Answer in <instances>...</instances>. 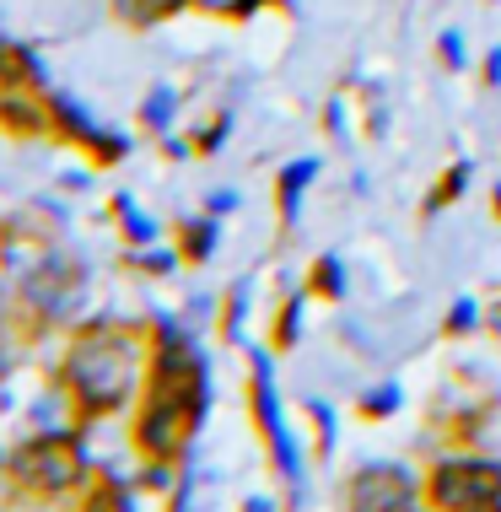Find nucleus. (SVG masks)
I'll return each mask as SVG.
<instances>
[{
  "instance_id": "nucleus-1",
  "label": "nucleus",
  "mask_w": 501,
  "mask_h": 512,
  "mask_svg": "<svg viewBox=\"0 0 501 512\" xmlns=\"http://www.w3.org/2000/svg\"><path fill=\"white\" fill-rule=\"evenodd\" d=\"M146 356H151V335L141 318H108L92 313L71 329L54 367V389H65L76 421L92 426L103 415L135 410V399L146 389Z\"/></svg>"
},
{
  "instance_id": "nucleus-2",
  "label": "nucleus",
  "mask_w": 501,
  "mask_h": 512,
  "mask_svg": "<svg viewBox=\"0 0 501 512\" xmlns=\"http://www.w3.org/2000/svg\"><path fill=\"white\" fill-rule=\"evenodd\" d=\"M11 491L33 496V502H60L76 496L92 480V448H87V426L65 421V426H38L33 437H22L17 448H6Z\"/></svg>"
},
{
  "instance_id": "nucleus-3",
  "label": "nucleus",
  "mask_w": 501,
  "mask_h": 512,
  "mask_svg": "<svg viewBox=\"0 0 501 512\" xmlns=\"http://www.w3.org/2000/svg\"><path fill=\"white\" fill-rule=\"evenodd\" d=\"M87 302V265L49 248L33 270L11 275V324L27 329V340L71 324V313Z\"/></svg>"
},
{
  "instance_id": "nucleus-4",
  "label": "nucleus",
  "mask_w": 501,
  "mask_h": 512,
  "mask_svg": "<svg viewBox=\"0 0 501 512\" xmlns=\"http://www.w3.org/2000/svg\"><path fill=\"white\" fill-rule=\"evenodd\" d=\"M248 410H254L264 448H270L275 475L291 486V502H302V475H308V464H302V448H297V437H291V426L281 415V383H275V351L270 345H254V351H248Z\"/></svg>"
},
{
  "instance_id": "nucleus-5",
  "label": "nucleus",
  "mask_w": 501,
  "mask_h": 512,
  "mask_svg": "<svg viewBox=\"0 0 501 512\" xmlns=\"http://www.w3.org/2000/svg\"><path fill=\"white\" fill-rule=\"evenodd\" d=\"M501 496V464L485 453H442L426 469V507L431 512H475Z\"/></svg>"
},
{
  "instance_id": "nucleus-6",
  "label": "nucleus",
  "mask_w": 501,
  "mask_h": 512,
  "mask_svg": "<svg viewBox=\"0 0 501 512\" xmlns=\"http://www.w3.org/2000/svg\"><path fill=\"white\" fill-rule=\"evenodd\" d=\"M426 475H415L399 459H367L345 480V512H421Z\"/></svg>"
},
{
  "instance_id": "nucleus-7",
  "label": "nucleus",
  "mask_w": 501,
  "mask_h": 512,
  "mask_svg": "<svg viewBox=\"0 0 501 512\" xmlns=\"http://www.w3.org/2000/svg\"><path fill=\"white\" fill-rule=\"evenodd\" d=\"M0 135H17V141H44V135H54L44 92H0Z\"/></svg>"
},
{
  "instance_id": "nucleus-8",
  "label": "nucleus",
  "mask_w": 501,
  "mask_h": 512,
  "mask_svg": "<svg viewBox=\"0 0 501 512\" xmlns=\"http://www.w3.org/2000/svg\"><path fill=\"white\" fill-rule=\"evenodd\" d=\"M0 92H49V71L22 38L0 33Z\"/></svg>"
},
{
  "instance_id": "nucleus-9",
  "label": "nucleus",
  "mask_w": 501,
  "mask_h": 512,
  "mask_svg": "<svg viewBox=\"0 0 501 512\" xmlns=\"http://www.w3.org/2000/svg\"><path fill=\"white\" fill-rule=\"evenodd\" d=\"M324 173V162L318 157H291L281 173H275V216H281V227L291 232L302 216V195L313 189V178Z\"/></svg>"
},
{
  "instance_id": "nucleus-10",
  "label": "nucleus",
  "mask_w": 501,
  "mask_h": 512,
  "mask_svg": "<svg viewBox=\"0 0 501 512\" xmlns=\"http://www.w3.org/2000/svg\"><path fill=\"white\" fill-rule=\"evenodd\" d=\"M76 512H141V486L119 475H97L76 491Z\"/></svg>"
},
{
  "instance_id": "nucleus-11",
  "label": "nucleus",
  "mask_w": 501,
  "mask_h": 512,
  "mask_svg": "<svg viewBox=\"0 0 501 512\" xmlns=\"http://www.w3.org/2000/svg\"><path fill=\"white\" fill-rule=\"evenodd\" d=\"M173 243H178V254H184V265H211L216 248H221V216H211V211L184 216L173 232Z\"/></svg>"
},
{
  "instance_id": "nucleus-12",
  "label": "nucleus",
  "mask_w": 501,
  "mask_h": 512,
  "mask_svg": "<svg viewBox=\"0 0 501 512\" xmlns=\"http://www.w3.org/2000/svg\"><path fill=\"white\" fill-rule=\"evenodd\" d=\"M49 98V119H54V135H60L65 146H87L92 141V130H97V119H92V108L81 103V98H71V92H44Z\"/></svg>"
},
{
  "instance_id": "nucleus-13",
  "label": "nucleus",
  "mask_w": 501,
  "mask_h": 512,
  "mask_svg": "<svg viewBox=\"0 0 501 512\" xmlns=\"http://www.w3.org/2000/svg\"><path fill=\"white\" fill-rule=\"evenodd\" d=\"M108 216L119 221V238H124V248H151V243H162V227L151 221L141 205H135V195L130 189H119L114 200H108Z\"/></svg>"
},
{
  "instance_id": "nucleus-14",
  "label": "nucleus",
  "mask_w": 501,
  "mask_h": 512,
  "mask_svg": "<svg viewBox=\"0 0 501 512\" xmlns=\"http://www.w3.org/2000/svg\"><path fill=\"white\" fill-rule=\"evenodd\" d=\"M302 318H308V286H302V292H286L281 308L270 313V351L275 356L302 345Z\"/></svg>"
},
{
  "instance_id": "nucleus-15",
  "label": "nucleus",
  "mask_w": 501,
  "mask_h": 512,
  "mask_svg": "<svg viewBox=\"0 0 501 512\" xmlns=\"http://www.w3.org/2000/svg\"><path fill=\"white\" fill-rule=\"evenodd\" d=\"M469 178H475V162L469 157H458V162H448V168L437 173V184H431V195H426V205H421V216L426 221H437L448 205H458L464 200V189H469Z\"/></svg>"
},
{
  "instance_id": "nucleus-16",
  "label": "nucleus",
  "mask_w": 501,
  "mask_h": 512,
  "mask_svg": "<svg viewBox=\"0 0 501 512\" xmlns=\"http://www.w3.org/2000/svg\"><path fill=\"white\" fill-rule=\"evenodd\" d=\"M178 108H184V98H178V87H167V81H157V87L141 98V108H135V119H141L146 135H173L178 124Z\"/></svg>"
},
{
  "instance_id": "nucleus-17",
  "label": "nucleus",
  "mask_w": 501,
  "mask_h": 512,
  "mask_svg": "<svg viewBox=\"0 0 501 512\" xmlns=\"http://www.w3.org/2000/svg\"><path fill=\"white\" fill-rule=\"evenodd\" d=\"M308 297H318V302H345L351 297V275H345V259L340 254H318L313 265H308Z\"/></svg>"
},
{
  "instance_id": "nucleus-18",
  "label": "nucleus",
  "mask_w": 501,
  "mask_h": 512,
  "mask_svg": "<svg viewBox=\"0 0 501 512\" xmlns=\"http://www.w3.org/2000/svg\"><path fill=\"white\" fill-rule=\"evenodd\" d=\"M194 0H114V17L124 27H157L167 17H178V11H189Z\"/></svg>"
},
{
  "instance_id": "nucleus-19",
  "label": "nucleus",
  "mask_w": 501,
  "mask_h": 512,
  "mask_svg": "<svg viewBox=\"0 0 501 512\" xmlns=\"http://www.w3.org/2000/svg\"><path fill=\"white\" fill-rule=\"evenodd\" d=\"M124 265H135L151 281H167V275H178L184 254H178V243H151V248H124Z\"/></svg>"
},
{
  "instance_id": "nucleus-20",
  "label": "nucleus",
  "mask_w": 501,
  "mask_h": 512,
  "mask_svg": "<svg viewBox=\"0 0 501 512\" xmlns=\"http://www.w3.org/2000/svg\"><path fill=\"white\" fill-rule=\"evenodd\" d=\"M302 415H308V426H313V459L324 464L329 453H334V432H340V421H334V405L329 399H302Z\"/></svg>"
},
{
  "instance_id": "nucleus-21",
  "label": "nucleus",
  "mask_w": 501,
  "mask_h": 512,
  "mask_svg": "<svg viewBox=\"0 0 501 512\" xmlns=\"http://www.w3.org/2000/svg\"><path fill=\"white\" fill-rule=\"evenodd\" d=\"M81 151L92 157V168H119V162L135 151V141H130L124 130H108V124H97V130H92V141L81 146Z\"/></svg>"
},
{
  "instance_id": "nucleus-22",
  "label": "nucleus",
  "mask_w": 501,
  "mask_h": 512,
  "mask_svg": "<svg viewBox=\"0 0 501 512\" xmlns=\"http://www.w3.org/2000/svg\"><path fill=\"white\" fill-rule=\"evenodd\" d=\"M399 410H405V383H378V389H367L356 399L361 421H394Z\"/></svg>"
},
{
  "instance_id": "nucleus-23",
  "label": "nucleus",
  "mask_w": 501,
  "mask_h": 512,
  "mask_svg": "<svg viewBox=\"0 0 501 512\" xmlns=\"http://www.w3.org/2000/svg\"><path fill=\"white\" fill-rule=\"evenodd\" d=\"M248 292H254V286H248V281H238V286H232L227 297H221V318H216V335L227 340V345H238V340H243V318H248Z\"/></svg>"
},
{
  "instance_id": "nucleus-24",
  "label": "nucleus",
  "mask_w": 501,
  "mask_h": 512,
  "mask_svg": "<svg viewBox=\"0 0 501 512\" xmlns=\"http://www.w3.org/2000/svg\"><path fill=\"white\" fill-rule=\"evenodd\" d=\"M480 329H485V308L475 297H458L448 308V318H442V340H469V335H480Z\"/></svg>"
},
{
  "instance_id": "nucleus-25",
  "label": "nucleus",
  "mask_w": 501,
  "mask_h": 512,
  "mask_svg": "<svg viewBox=\"0 0 501 512\" xmlns=\"http://www.w3.org/2000/svg\"><path fill=\"white\" fill-rule=\"evenodd\" d=\"M178 469L173 459H141V469H135V486H141L146 496H173L178 491Z\"/></svg>"
},
{
  "instance_id": "nucleus-26",
  "label": "nucleus",
  "mask_w": 501,
  "mask_h": 512,
  "mask_svg": "<svg viewBox=\"0 0 501 512\" xmlns=\"http://www.w3.org/2000/svg\"><path fill=\"white\" fill-rule=\"evenodd\" d=\"M270 0H194V11L205 17H221V22H248L254 11H264Z\"/></svg>"
},
{
  "instance_id": "nucleus-27",
  "label": "nucleus",
  "mask_w": 501,
  "mask_h": 512,
  "mask_svg": "<svg viewBox=\"0 0 501 512\" xmlns=\"http://www.w3.org/2000/svg\"><path fill=\"white\" fill-rule=\"evenodd\" d=\"M227 135H232V114L221 108V114H216L211 124H205L200 135H189V141H194V157H216V151L227 146Z\"/></svg>"
},
{
  "instance_id": "nucleus-28",
  "label": "nucleus",
  "mask_w": 501,
  "mask_h": 512,
  "mask_svg": "<svg viewBox=\"0 0 501 512\" xmlns=\"http://www.w3.org/2000/svg\"><path fill=\"white\" fill-rule=\"evenodd\" d=\"M437 60L448 65V71H464V65H469V54H464V33H458V27H448V33L437 38Z\"/></svg>"
},
{
  "instance_id": "nucleus-29",
  "label": "nucleus",
  "mask_w": 501,
  "mask_h": 512,
  "mask_svg": "<svg viewBox=\"0 0 501 512\" xmlns=\"http://www.w3.org/2000/svg\"><path fill=\"white\" fill-rule=\"evenodd\" d=\"M238 189H216V195H205V211H211V216H232V211H238Z\"/></svg>"
},
{
  "instance_id": "nucleus-30",
  "label": "nucleus",
  "mask_w": 501,
  "mask_h": 512,
  "mask_svg": "<svg viewBox=\"0 0 501 512\" xmlns=\"http://www.w3.org/2000/svg\"><path fill=\"white\" fill-rule=\"evenodd\" d=\"M324 124H329V135H334V141H345V98H329V108H324Z\"/></svg>"
},
{
  "instance_id": "nucleus-31",
  "label": "nucleus",
  "mask_w": 501,
  "mask_h": 512,
  "mask_svg": "<svg viewBox=\"0 0 501 512\" xmlns=\"http://www.w3.org/2000/svg\"><path fill=\"white\" fill-rule=\"evenodd\" d=\"M480 81H485V87H501V44H496L491 54H485V65H480Z\"/></svg>"
},
{
  "instance_id": "nucleus-32",
  "label": "nucleus",
  "mask_w": 501,
  "mask_h": 512,
  "mask_svg": "<svg viewBox=\"0 0 501 512\" xmlns=\"http://www.w3.org/2000/svg\"><path fill=\"white\" fill-rule=\"evenodd\" d=\"M485 335H491V340L501 345V297L491 302V308H485Z\"/></svg>"
},
{
  "instance_id": "nucleus-33",
  "label": "nucleus",
  "mask_w": 501,
  "mask_h": 512,
  "mask_svg": "<svg viewBox=\"0 0 501 512\" xmlns=\"http://www.w3.org/2000/svg\"><path fill=\"white\" fill-rule=\"evenodd\" d=\"M11 367H17V356H11V345L0 340V389H6V378H11Z\"/></svg>"
},
{
  "instance_id": "nucleus-34",
  "label": "nucleus",
  "mask_w": 501,
  "mask_h": 512,
  "mask_svg": "<svg viewBox=\"0 0 501 512\" xmlns=\"http://www.w3.org/2000/svg\"><path fill=\"white\" fill-rule=\"evenodd\" d=\"M243 512H275V502H270V496H248Z\"/></svg>"
},
{
  "instance_id": "nucleus-35",
  "label": "nucleus",
  "mask_w": 501,
  "mask_h": 512,
  "mask_svg": "<svg viewBox=\"0 0 501 512\" xmlns=\"http://www.w3.org/2000/svg\"><path fill=\"white\" fill-rule=\"evenodd\" d=\"M0 324H11V297L0 292Z\"/></svg>"
},
{
  "instance_id": "nucleus-36",
  "label": "nucleus",
  "mask_w": 501,
  "mask_h": 512,
  "mask_svg": "<svg viewBox=\"0 0 501 512\" xmlns=\"http://www.w3.org/2000/svg\"><path fill=\"white\" fill-rule=\"evenodd\" d=\"M491 211H496V221H501V184H491Z\"/></svg>"
},
{
  "instance_id": "nucleus-37",
  "label": "nucleus",
  "mask_w": 501,
  "mask_h": 512,
  "mask_svg": "<svg viewBox=\"0 0 501 512\" xmlns=\"http://www.w3.org/2000/svg\"><path fill=\"white\" fill-rule=\"evenodd\" d=\"M0 469H6V453H0Z\"/></svg>"
},
{
  "instance_id": "nucleus-38",
  "label": "nucleus",
  "mask_w": 501,
  "mask_h": 512,
  "mask_svg": "<svg viewBox=\"0 0 501 512\" xmlns=\"http://www.w3.org/2000/svg\"><path fill=\"white\" fill-rule=\"evenodd\" d=\"M421 512H431V507H421Z\"/></svg>"
}]
</instances>
